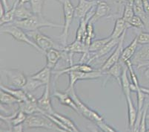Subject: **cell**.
I'll return each mask as SVG.
<instances>
[{
  "label": "cell",
  "mask_w": 149,
  "mask_h": 132,
  "mask_svg": "<svg viewBox=\"0 0 149 132\" xmlns=\"http://www.w3.org/2000/svg\"><path fill=\"white\" fill-rule=\"evenodd\" d=\"M28 35L41 49L42 53H45L50 49H58L62 50L63 48L62 45H59L58 43H55L54 40H52L51 37H48L47 35L42 33L40 30L28 32Z\"/></svg>",
  "instance_id": "8992f818"
},
{
  "label": "cell",
  "mask_w": 149,
  "mask_h": 132,
  "mask_svg": "<svg viewBox=\"0 0 149 132\" xmlns=\"http://www.w3.org/2000/svg\"><path fill=\"white\" fill-rule=\"evenodd\" d=\"M110 13H111V8L109 5L103 0H98L95 7L94 13L90 20L94 23L101 18L108 17Z\"/></svg>",
  "instance_id": "5bb4252c"
},
{
  "label": "cell",
  "mask_w": 149,
  "mask_h": 132,
  "mask_svg": "<svg viewBox=\"0 0 149 132\" xmlns=\"http://www.w3.org/2000/svg\"><path fill=\"white\" fill-rule=\"evenodd\" d=\"M56 1H57V2H60V3H62V4H63V2H64L65 0H56Z\"/></svg>",
  "instance_id": "bcb514c9"
},
{
  "label": "cell",
  "mask_w": 149,
  "mask_h": 132,
  "mask_svg": "<svg viewBox=\"0 0 149 132\" xmlns=\"http://www.w3.org/2000/svg\"><path fill=\"white\" fill-rule=\"evenodd\" d=\"M86 33H87V37L91 40L95 37V32H94V28H93V23L89 20L87 24V28H86Z\"/></svg>",
  "instance_id": "f35d334b"
},
{
  "label": "cell",
  "mask_w": 149,
  "mask_h": 132,
  "mask_svg": "<svg viewBox=\"0 0 149 132\" xmlns=\"http://www.w3.org/2000/svg\"><path fill=\"white\" fill-rule=\"evenodd\" d=\"M33 13L31 9H28L25 6V5H18L16 13H15V20H24L31 17ZM14 20V21H15Z\"/></svg>",
  "instance_id": "f546056e"
},
{
  "label": "cell",
  "mask_w": 149,
  "mask_h": 132,
  "mask_svg": "<svg viewBox=\"0 0 149 132\" xmlns=\"http://www.w3.org/2000/svg\"><path fill=\"white\" fill-rule=\"evenodd\" d=\"M126 99L127 106H128V127L133 131L136 122L138 115V110L134 105L131 96L125 97Z\"/></svg>",
  "instance_id": "d6986e66"
},
{
  "label": "cell",
  "mask_w": 149,
  "mask_h": 132,
  "mask_svg": "<svg viewBox=\"0 0 149 132\" xmlns=\"http://www.w3.org/2000/svg\"><path fill=\"white\" fill-rule=\"evenodd\" d=\"M149 102H147L144 105L143 110L139 113H138V119L139 120V123L137 131H147L148 129L146 127V121H147V114Z\"/></svg>",
  "instance_id": "4316f807"
},
{
  "label": "cell",
  "mask_w": 149,
  "mask_h": 132,
  "mask_svg": "<svg viewBox=\"0 0 149 132\" xmlns=\"http://www.w3.org/2000/svg\"><path fill=\"white\" fill-rule=\"evenodd\" d=\"M62 50L64 51L66 55L68 56L70 65H72V57L74 54H79V53L82 54V57L81 58L79 63H85V60L88 56L89 54L88 47L85 46L83 42L77 40H75V41L70 43V44L63 46Z\"/></svg>",
  "instance_id": "52a82bcc"
},
{
  "label": "cell",
  "mask_w": 149,
  "mask_h": 132,
  "mask_svg": "<svg viewBox=\"0 0 149 132\" xmlns=\"http://www.w3.org/2000/svg\"><path fill=\"white\" fill-rule=\"evenodd\" d=\"M119 40H120V38H119V39H112L111 38V39L110 40V41L108 42L107 44H105L101 49L97 51L93 56L91 57V58H89L87 64L91 63L92 61H95V60L97 59H99V58L105 56L107 54L111 52V51L112 49H113L116 48V46H117V45H118L119 43Z\"/></svg>",
  "instance_id": "e0dca14e"
},
{
  "label": "cell",
  "mask_w": 149,
  "mask_h": 132,
  "mask_svg": "<svg viewBox=\"0 0 149 132\" xmlns=\"http://www.w3.org/2000/svg\"><path fill=\"white\" fill-rule=\"evenodd\" d=\"M138 44L147 45L149 44V32H141L136 35Z\"/></svg>",
  "instance_id": "d590c367"
},
{
  "label": "cell",
  "mask_w": 149,
  "mask_h": 132,
  "mask_svg": "<svg viewBox=\"0 0 149 132\" xmlns=\"http://www.w3.org/2000/svg\"><path fill=\"white\" fill-rule=\"evenodd\" d=\"M1 2L3 4L4 6H5V9H6V11H7V9L9 8L8 2V0H1Z\"/></svg>",
  "instance_id": "b9f144b4"
},
{
  "label": "cell",
  "mask_w": 149,
  "mask_h": 132,
  "mask_svg": "<svg viewBox=\"0 0 149 132\" xmlns=\"http://www.w3.org/2000/svg\"><path fill=\"white\" fill-rule=\"evenodd\" d=\"M37 104L40 109L42 111V114L47 113V114H53L54 111L53 108L52 103H51V92H50L49 84H46L45 86L44 92L40 99H37Z\"/></svg>",
  "instance_id": "8fae6325"
},
{
  "label": "cell",
  "mask_w": 149,
  "mask_h": 132,
  "mask_svg": "<svg viewBox=\"0 0 149 132\" xmlns=\"http://www.w3.org/2000/svg\"><path fill=\"white\" fill-rule=\"evenodd\" d=\"M146 67H147V68H146V70H145L144 75H145V76L148 79H149V66H146Z\"/></svg>",
  "instance_id": "ee69618b"
},
{
  "label": "cell",
  "mask_w": 149,
  "mask_h": 132,
  "mask_svg": "<svg viewBox=\"0 0 149 132\" xmlns=\"http://www.w3.org/2000/svg\"><path fill=\"white\" fill-rule=\"evenodd\" d=\"M0 101H1V104H6V105H13L20 102L18 99L9 93L8 92L2 89L0 91Z\"/></svg>",
  "instance_id": "f1b7e54d"
},
{
  "label": "cell",
  "mask_w": 149,
  "mask_h": 132,
  "mask_svg": "<svg viewBox=\"0 0 149 132\" xmlns=\"http://www.w3.org/2000/svg\"><path fill=\"white\" fill-rule=\"evenodd\" d=\"M128 67L125 64L123 66V73H122L121 78H120V86L121 87L123 92L124 93L125 96H131V84L129 82L128 78L127 76V71H128Z\"/></svg>",
  "instance_id": "cb8c5ba5"
},
{
  "label": "cell",
  "mask_w": 149,
  "mask_h": 132,
  "mask_svg": "<svg viewBox=\"0 0 149 132\" xmlns=\"http://www.w3.org/2000/svg\"><path fill=\"white\" fill-rule=\"evenodd\" d=\"M123 66H121V64L120 62L116 63L111 67L109 68L108 70L103 72L105 75H106L108 77H113V78L118 81L119 84H120V78H121L122 73H123Z\"/></svg>",
  "instance_id": "484cf974"
},
{
  "label": "cell",
  "mask_w": 149,
  "mask_h": 132,
  "mask_svg": "<svg viewBox=\"0 0 149 132\" xmlns=\"http://www.w3.org/2000/svg\"><path fill=\"white\" fill-rule=\"evenodd\" d=\"M147 131H149V129H148V130H147Z\"/></svg>",
  "instance_id": "c3c4849f"
},
{
  "label": "cell",
  "mask_w": 149,
  "mask_h": 132,
  "mask_svg": "<svg viewBox=\"0 0 149 132\" xmlns=\"http://www.w3.org/2000/svg\"><path fill=\"white\" fill-rule=\"evenodd\" d=\"M138 45L139 44H138L137 38H136V36L126 48L123 49V53H122L121 61H123L125 63V61L131 60V58L134 55L135 52H136Z\"/></svg>",
  "instance_id": "603a6c76"
},
{
  "label": "cell",
  "mask_w": 149,
  "mask_h": 132,
  "mask_svg": "<svg viewBox=\"0 0 149 132\" xmlns=\"http://www.w3.org/2000/svg\"><path fill=\"white\" fill-rule=\"evenodd\" d=\"M12 23L26 32L36 31L45 27L63 28V25L52 23L49 20H46L42 15L39 14H33L31 17L24 20H15Z\"/></svg>",
  "instance_id": "6da1fadb"
},
{
  "label": "cell",
  "mask_w": 149,
  "mask_h": 132,
  "mask_svg": "<svg viewBox=\"0 0 149 132\" xmlns=\"http://www.w3.org/2000/svg\"><path fill=\"white\" fill-rule=\"evenodd\" d=\"M45 0H31V9L33 14L42 15V8Z\"/></svg>",
  "instance_id": "d6a6232c"
},
{
  "label": "cell",
  "mask_w": 149,
  "mask_h": 132,
  "mask_svg": "<svg viewBox=\"0 0 149 132\" xmlns=\"http://www.w3.org/2000/svg\"><path fill=\"white\" fill-rule=\"evenodd\" d=\"M7 78L9 87L14 88H23L27 82V77L25 73L18 69H3Z\"/></svg>",
  "instance_id": "ba28073f"
},
{
  "label": "cell",
  "mask_w": 149,
  "mask_h": 132,
  "mask_svg": "<svg viewBox=\"0 0 149 132\" xmlns=\"http://www.w3.org/2000/svg\"><path fill=\"white\" fill-rule=\"evenodd\" d=\"M126 32L127 31H125V32L122 35V36L120 37L118 45H117V46L115 48V50L113 52L111 55L105 61V62L103 64V65L102 66L101 69H101L102 72H105L106 71V70H108L109 68H111L112 66L116 64V63L120 62V60H121L122 53H123V43H124L125 37V35H126Z\"/></svg>",
  "instance_id": "30bf717a"
},
{
  "label": "cell",
  "mask_w": 149,
  "mask_h": 132,
  "mask_svg": "<svg viewBox=\"0 0 149 132\" xmlns=\"http://www.w3.org/2000/svg\"><path fill=\"white\" fill-rule=\"evenodd\" d=\"M1 32L4 34H8V35H10L17 41L28 44V46L33 47L36 50L42 53L41 49L30 37L28 33H25L24 30L20 28L19 27L17 26V25H13V23L8 24V25H5L3 26H1Z\"/></svg>",
  "instance_id": "3957f363"
},
{
  "label": "cell",
  "mask_w": 149,
  "mask_h": 132,
  "mask_svg": "<svg viewBox=\"0 0 149 132\" xmlns=\"http://www.w3.org/2000/svg\"><path fill=\"white\" fill-rule=\"evenodd\" d=\"M97 1H98V0H97Z\"/></svg>",
  "instance_id": "681fc988"
},
{
  "label": "cell",
  "mask_w": 149,
  "mask_h": 132,
  "mask_svg": "<svg viewBox=\"0 0 149 132\" xmlns=\"http://www.w3.org/2000/svg\"><path fill=\"white\" fill-rule=\"evenodd\" d=\"M69 76V84L68 88H74L76 82L78 81H83V80H93L98 79L104 76L103 72L101 69L100 70H94V71L89 72H81V71H72L68 73Z\"/></svg>",
  "instance_id": "9c48e42d"
},
{
  "label": "cell",
  "mask_w": 149,
  "mask_h": 132,
  "mask_svg": "<svg viewBox=\"0 0 149 132\" xmlns=\"http://www.w3.org/2000/svg\"><path fill=\"white\" fill-rule=\"evenodd\" d=\"M131 27H134V28H136L137 29L143 30L146 29V26H145V23L143 21V20L137 16V15L135 14L134 17H132L131 20L128 22Z\"/></svg>",
  "instance_id": "836d02e7"
},
{
  "label": "cell",
  "mask_w": 149,
  "mask_h": 132,
  "mask_svg": "<svg viewBox=\"0 0 149 132\" xmlns=\"http://www.w3.org/2000/svg\"><path fill=\"white\" fill-rule=\"evenodd\" d=\"M147 119H148L149 120V114H147Z\"/></svg>",
  "instance_id": "7dc6e473"
},
{
  "label": "cell",
  "mask_w": 149,
  "mask_h": 132,
  "mask_svg": "<svg viewBox=\"0 0 149 132\" xmlns=\"http://www.w3.org/2000/svg\"><path fill=\"white\" fill-rule=\"evenodd\" d=\"M53 96L56 98L61 104L70 107L71 109L75 111L77 114H79V110H78V107H77L75 102L71 97V96L67 92H65H65H59L58 90H55V92L53 93Z\"/></svg>",
  "instance_id": "2e32d148"
},
{
  "label": "cell",
  "mask_w": 149,
  "mask_h": 132,
  "mask_svg": "<svg viewBox=\"0 0 149 132\" xmlns=\"http://www.w3.org/2000/svg\"><path fill=\"white\" fill-rule=\"evenodd\" d=\"M52 73V69H50L47 66L40 70L39 72L36 73L35 74L30 76L31 77L35 79H37L39 81L44 83L45 85L50 84V79H51V76Z\"/></svg>",
  "instance_id": "d4e9b609"
},
{
  "label": "cell",
  "mask_w": 149,
  "mask_h": 132,
  "mask_svg": "<svg viewBox=\"0 0 149 132\" xmlns=\"http://www.w3.org/2000/svg\"><path fill=\"white\" fill-rule=\"evenodd\" d=\"M95 69H93L91 66L89 65V64H85V63H79L78 64L75 65H70L68 67H66L65 69H60V70H56L54 72V74L56 75V79H58L59 76L62 75L68 74L70 72L72 71H81V72H89L94 71Z\"/></svg>",
  "instance_id": "9a60e30c"
},
{
  "label": "cell",
  "mask_w": 149,
  "mask_h": 132,
  "mask_svg": "<svg viewBox=\"0 0 149 132\" xmlns=\"http://www.w3.org/2000/svg\"><path fill=\"white\" fill-rule=\"evenodd\" d=\"M46 58V66L53 69L56 67L57 63L64 58L65 52L58 49H50L45 52Z\"/></svg>",
  "instance_id": "7c38bea8"
},
{
  "label": "cell",
  "mask_w": 149,
  "mask_h": 132,
  "mask_svg": "<svg viewBox=\"0 0 149 132\" xmlns=\"http://www.w3.org/2000/svg\"><path fill=\"white\" fill-rule=\"evenodd\" d=\"M97 1H88V0H79V2L75 7L74 16L75 18L82 19L88 14L93 8L96 6Z\"/></svg>",
  "instance_id": "4fadbf2b"
},
{
  "label": "cell",
  "mask_w": 149,
  "mask_h": 132,
  "mask_svg": "<svg viewBox=\"0 0 149 132\" xmlns=\"http://www.w3.org/2000/svg\"><path fill=\"white\" fill-rule=\"evenodd\" d=\"M62 7H63V13H64V24H63L62 32L59 37V41L62 46H65L67 45L69 29L73 20L75 17L74 16L75 8L70 0H65L62 4Z\"/></svg>",
  "instance_id": "277c9868"
},
{
  "label": "cell",
  "mask_w": 149,
  "mask_h": 132,
  "mask_svg": "<svg viewBox=\"0 0 149 132\" xmlns=\"http://www.w3.org/2000/svg\"><path fill=\"white\" fill-rule=\"evenodd\" d=\"M96 124H97V126H98L99 128H100L101 131H105V132L116 131V129H114L113 128H112L111 126H110L109 125H108V124L104 121V119L103 120L99 121V122H96Z\"/></svg>",
  "instance_id": "8d00e7d4"
},
{
  "label": "cell",
  "mask_w": 149,
  "mask_h": 132,
  "mask_svg": "<svg viewBox=\"0 0 149 132\" xmlns=\"http://www.w3.org/2000/svg\"><path fill=\"white\" fill-rule=\"evenodd\" d=\"M143 1V8L146 13L149 15V0H142Z\"/></svg>",
  "instance_id": "ab89813d"
},
{
  "label": "cell",
  "mask_w": 149,
  "mask_h": 132,
  "mask_svg": "<svg viewBox=\"0 0 149 132\" xmlns=\"http://www.w3.org/2000/svg\"><path fill=\"white\" fill-rule=\"evenodd\" d=\"M24 125L27 128H44L46 130L63 131L47 116L41 113L28 115Z\"/></svg>",
  "instance_id": "7a4b0ae2"
},
{
  "label": "cell",
  "mask_w": 149,
  "mask_h": 132,
  "mask_svg": "<svg viewBox=\"0 0 149 132\" xmlns=\"http://www.w3.org/2000/svg\"><path fill=\"white\" fill-rule=\"evenodd\" d=\"M23 125L22 124H19L17 126H14L12 128V131H23Z\"/></svg>",
  "instance_id": "60d3db41"
},
{
  "label": "cell",
  "mask_w": 149,
  "mask_h": 132,
  "mask_svg": "<svg viewBox=\"0 0 149 132\" xmlns=\"http://www.w3.org/2000/svg\"><path fill=\"white\" fill-rule=\"evenodd\" d=\"M0 88L3 90L7 91L9 93H10L11 95H13V96L18 99L21 102H25V101L28 100V92H27L26 91H25L22 88H9V87L5 86L4 84H1Z\"/></svg>",
  "instance_id": "7402d4cb"
},
{
  "label": "cell",
  "mask_w": 149,
  "mask_h": 132,
  "mask_svg": "<svg viewBox=\"0 0 149 132\" xmlns=\"http://www.w3.org/2000/svg\"><path fill=\"white\" fill-rule=\"evenodd\" d=\"M135 15L134 11V5H126L124 7L123 11V18L126 22H129L132 19V17Z\"/></svg>",
  "instance_id": "e575fe53"
},
{
  "label": "cell",
  "mask_w": 149,
  "mask_h": 132,
  "mask_svg": "<svg viewBox=\"0 0 149 132\" xmlns=\"http://www.w3.org/2000/svg\"><path fill=\"white\" fill-rule=\"evenodd\" d=\"M111 39V37L109 36L108 37L102 38V39H98V40H95L92 41L90 46H89V53L97 52V51L101 49L105 44H107L110 41Z\"/></svg>",
  "instance_id": "1f68e13d"
},
{
  "label": "cell",
  "mask_w": 149,
  "mask_h": 132,
  "mask_svg": "<svg viewBox=\"0 0 149 132\" xmlns=\"http://www.w3.org/2000/svg\"><path fill=\"white\" fill-rule=\"evenodd\" d=\"M19 0H16L11 8H9L8 11H6L5 14L1 17V20H0L1 26H3V25H7V24H10V23H12L14 21L15 13H16V11H17V7L19 5Z\"/></svg>",
  "instance_id": "44dd1931"
},
{
  "label": "cell",
  "mask_w": 149,
  "mask_h": 132,
  "mask_svg": "<svg viewBox=\"0 0 149 132\" xmlns=\"http://www.w3.org/2000/svg\"><path fill=\"white\" fill-rule=\"evenodd\" d=\"M131 27L129 23L125 21L123 17L116 18L115 20L113 32L111 34L110 37L112 39H119L122 36V35Z\"/></svg>",
  "instance_id": "ac0fdd59"
},
{
  "label": "cell",
  "mask_w": 149,
  "mask_h": 132,
  "mask_svg": "<svg viewBox=\"0 0 149 132\" xmlns=\"http://www.w3.org/2000/svg\"><path fill=\"white\" fill-rule=\"evenodd\" d=\"M131 63L134 66H139L142 64L149 61V46H143L135 52L132 57Z\"/></svg>",
  "instance_id": "ffe728a7"
},
{
  "label": "cell",
  "mask_w": 149,
  "mask_h": 132,
  "mask_svg": "<svg viewBox=\"0 0 149 132\" xmlns=\"http://www.w3.org/2000/svg\"><path fill=\"white\" fill-rule=\"evenodd\" d=\"M53 115H54V116H56L57 119H59L62 123L64 124L65 126L69 129L70 131H75V132L79 131V128L77 127V126L74 124V122H73L70 118L67 117V116H65L62 115V114L56 112H54V114H53Z\"/></svg>",
  "instance_id": "4dcf8cb0"
},
{
  "label": "cell",
  "mask_w": 149,
  "mask_h": 132,
  "mask_svg": "<svg viewBox=\"0 0 149 132\" xmlns=\"http://www.w3.org/2000/svg\"><path fill=\"white\" fill-rule=\"evenodd\" d=\"M65 92L69 93L71 96V97L73 98L74 102H75L76 104H77V107H78V110H79V114L82 115L84 117H85L88 120L95 122V123L99 122V121L103 120V117L101 115H100L97 111L91 109L90 107H88L86 104H85L82 102L79 98V96H77L74 88H68L66 89Z\"/></svg>",
  "instance_id": "5b68a950"
},
{
  "label": "cell",
  "mask_w": 149,
  "mask_h": 132,
  "mask_svg": "<svg viewBox=\"0 0 149 132\" xmlns=\"http://www.w3.org/2000/svg\"><path fill=\"white\" fill-rule=\"evenodd\" d=\"M42 86H45L44 83L37 79H35V78L31 77V76H28V78H27L26 84H25V86L23 87L22 89L26 91L27 92L31 93L32 92L37 90L38 88H41Z\"/></svg>",
  "instance_id": "83f0119b"
},
{
  "label": "cell",
  "mask_w": 149,
  "mask_h": 132,
  "mask_svg": "<svg viewBox=\"0 0 149 132\" xmlns=\"http://www.w3.org/2000/svg\"><path fill=\"white\" fill-rule=\"evenodd\" d=\"M115 3L117 6V11L120 12L122 10L123 11V8L126 5H134V0H115Z\"/></svg>",
  "instance_id": "74e56055"
},
{
  "label": "cell",
  "mask_w": 149,
  "mask_h": 132,
  "mask_svg": "<svg viewBox=\"0 0 149 132\" xmlns=\"http://www.w3.org/2000/svg\"><path fill=\"white\" fill-rule=\"evenodd\" d=\"M149 66V61H147V62H145V63L142 64H140L139 66H136V68H137V69H140V68L144 67V66Z\"/></svg>",
  "instance_id": "7bdbcfd3"
},
{
  "label": "cell",
  "mask_w": 149,
  "mask_h": 132,
  "mask_svg": "<svg viewBox=\"0 0 149 132\" xmlns=\"http://www.w3.org/2000/svg\"><path fill=\"white\" fill-rule=\"evenodd\" d=\"M31 0H19V5H25L28 2H30Z\"/></svg>",
  "instance_id": "f6af8a7d"
}]
</instances>
